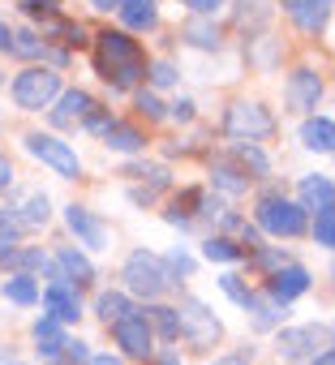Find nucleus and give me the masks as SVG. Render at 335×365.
I'll list each match as a JSON object with an SVG mask.
<instances>
[{
    "label": "nucleus",
    "instance_id": "1",
    "mask_svg": "<svg viewBox=\"0 0 335 365\" xmlns=\"http://www.w3.org/2000/svg\"><path fill=\"white\" fill-rule=\"evenodd\" d=\"M95 69L103 82H112V91H133L146 78V56L125 31H103L95 35Z\"/></svg>",
    "mask_w": 335,
    "mask_h": 365
},
{
    "label": "nucleus",
    "instance_id": "2",
    "mask_svg": "<svg viewBox=\"0 0 335 365\" xmlns=\"http://www.w3.org/2000/svg\"><path fill=\"white\" fill-rule=\"evenodd\" d=\"M120 279H125V292L146 297V301H159L168 288L177 284V275L168 271V262H163L159 254H150V250H133V254L125 258Z\"/></svg>",
    "mask_w": 335,
    "mask_h": 365
},
{
    "label": "nucleus",
    "instance_id": "3",
    "mask_svg": "<svg viewBox=\"0 0 335 365\" xmlns=\"http://www.w3.org/2000/svg\"><path fill=\"white\" fill-rule=\"evenodd\" d=\"M254 220H258V232H271V237H301L309 228L305 207L297 198H284V194H267L254 207Z\"/></svg>",
    "mask_w": 335,
    "mask_h": 365
},
{
    "label": "nucleus",
    "instance_id": "4",
    "mask_svg": "<svg viewBox=\"0 0 335 365\" xmlns=\"http://www.w3.org/2000/svg\"><path fill=\"white\" fill-rule=\"evenodd\" d=\"M61 99V73L48 65H31L14 78V103L22 112H43Z\"/></svg>",
    "mask_w": 335,
    "mask_h": 365
},
{
    "label": "nucleus",
    "instance_id": "5",
    "mask_svg": "<svg viewBox=\"0 0 335 365\" xmlns=\"http://www.w3.org/2000/svg\"><path fill=\"white\" fill-rule=\"evenodd\" d=\"M22 142H26V150H31L39 163H48L56 176H65V180H78V176H82V159H78V150H73L69 142H61L56 133H26Z\"/></svg>",
    "mask_w": 335,
    "mask_h": 365
},
{
    "label": "nucleus",
    "instance_id": "6",
    "mask_svg": "<svg viewBox=\"0 0 335 365\" xmlns=\"http://www.w3.org/2000/svg\"><path fill=\"white\" fill-rule=\"evenodd\" d=\"M224 133L237 138V142H258V138L275 133V116L262 103H232L224 112Z\"/></svg>",
    "mask_w": 335,
    "mask_h": 365
},
{
    "label": "nucleus",
    "instance_id": "7",
    "mask_svg": "<svg viewBox=\"0 0 335 365\" xmlns=\"http://www.w3.org/2000/svg\"><path fill=\"white\" fill-rule=\"evenodd\" d=\"M177 318H181V335H185L194 348H215V344H220V335H224L220 318H215L198 297H185V301H181V309H177Z\"/></svg>",
    "mask_w": 335,
    "mask_h": 365
},
{
    "label": "nucleus",
    "instance_id": "8",
    "mask_svg": "<svg viewBox=\"0 0 335 365\" xmlns=\"http://www.w3.org/2000/svg\"><path fill=\"white\" fill-rule=\"evenodd\" d=\"M112 335H116V344H120V352L125 356H138V361H150L155 356V335H150V322H146V309H129V314H120L116 322H112Z\"/></svg>",
    "mask_w": 335,
    "mask_h": 365
},
{
    "label": "nucleus",
    "instance_id": "9",
    "mask_svg": "<svg viewBox=\"0 0 335 365\" xmlns=\"http://www.w3.org/2000/svg\"><path fill=\"white\" fill-rule=\"evenodd\" d=\"M39 297H43V309H48V318H56L61 327L82 318V297H78V284H69L61 271H52V284H48Z\"/></svg>",
    "mask_w": 335,
    "mask_h": 365
},
{
    "label": "nucleus",
    "instance_id": "10",
    "mask_svg": "<svg viewBox=\"0 0 335 365\" xmlns=\"http://www.w3.org/2000/svg\"><path fill=\"white\" fill-rule=\"evenodd\" d=\"M318 99H322V78L314 73V69H292L288 73V82H284V103H288V112H314L318 108Z\"/></svg>",
    "mask_w": 335,
    "mask_h": 365
},
{
    "label": "nucleus",
    "instance_id": "11",
    "mask_svg": "<svg viewBox=\"0 0 335 365\" xmlns=\"http://www.w3.org/2000/svg\"><path fill=\"white\" fill-rule=\"evenodd\" d=\"M322 335H326V331H322L318 322H309V327H288V331H279V356H284L288 365H297V361H314Z\"/></svg>",
    "mask_w": 335,
    "mask_h": 365
},
{
    "label": "nucleus",
    "instance_id": "12",
    "mask_svg": "<svg viewBox=\"0 0 335 365\" xmlns=\"http://www.w3.org/2000/svg\"><path fill=\"white\" fill-rule=\"evenodd\" d=\"M65 224H69V232L78 237V245H86V250H108V224L91 211V207H65Z\"/></svg>",
    "mask_w": 335,
    "mask_h": 365
},
{
    "label": "nucleus",
    "instance_id": "13",
    "mask_svg": "<svg viewBox=\"0 0 335 365\" xmlns=\"http://www.w3.org/2000/svg\"><path fill=\"white\" fill-rule=\"evenodd\" d=\"M309 292V271L301 267V262H288V267H279L271 279H267V297L275 301V305H288V301H297V297H305Z\"/></svg>",
    "mask_w": 335,
    "mask_h": 365
},
{
    "label": "nucleus",
    "instance_id": "14",
    "mask_svg": "<svg viewBox=\"0 0 335 365\" xmlns=\"http://www.w3.org/2000/svg\"><path fill=\"white\" fill-rule=\"evenodd\" d=\"M297 202H301L305 211H326V207H335V180H331V176H322V172L301 176V185H297Z\"/></svg>",
    "mask_w": 335,
    "mask_h": 365
},
{
    "label": "nucleus",
    "instance_id": "15",
    "mask_svg": "<svg viewBox=\"0 0 335 365\" xmlns=\"http://www.w3.org/2000/svg\"><path fill=\"white\" fill-rule=\"evenodd\" d=\"M99 103L86 95V91H61V108H52V125L56 129H69V125H86V116L95 112Z\"/></svg>",
    "mask_w": 335,
    "mask_h": 365
},
{
    "label": "nucleus",
    "instance_id": "16",
    "mask_svg": "<svg viewBox=\"0 0 335 365\" xmlns=\"http://www.w3.org/2000/svg\"><path fill=\"white\" fill-rule=\"evenodd\" d=\"M284 14H288V18H292L301 31L318 35V31H326L331 5H322V0H284Z\"/></svg>",
    "mask_w": 335,
    "mask_h": 365
},
{
    "label": "nucleus",
    "instance_id": "17",
    "mask_svg": "<svg viewBox=\"0 0 335 365\" xmlns=\"http://www.w3.org/2000/svg\"><path fill=\"white\" fill-rule=\"evenodd\" d=\"M271 0H237V9H232V22L237 31H249V35H262L267 22H271Z\"/></svg>",
    "mask_w": 335,
    "mask_h": 365
},
{
    "label": "nucleus",
    "instance_id": "18",
    "mask_svg": "<svg viewBox=\"0 0 335 365\" xmlns=\"http://www.w3.org/2000/svg\"><path fill=\"white\" fill-rule=\"evenodd\" d=\"M120 22L125 31H155L159 22V0H120Z\"/></svg>",
    "mask_w": 335,
    "mask_h": 365
},
{
    "label": "nucleus",
    "instance_id": "19",
    "mask_svg": "<svg viewBox=\"0 0 335 365\" xmlns=\"http://www.w3.org/2000/svg\"><path fill=\"white\" fill-rule=\"evenodd\" d=\"M301 142H305L309 150H318V155H335V120L309 116V120L301 125Z\"/></svg>",
    "mask_w": 335,
    "mask_h": 365
},
{
    "label": "nucleus",
    "instance_id": "20",
    "mask_svg": "<svg viewBox=\"0 0 335 365\" xmlns=\"http://www.w3.org/2000/svg\"><path fill=\"white\" fill-rule=\"evenodd\" d=\"M35 339H39V356H48V361H56V356L65 352V344H69V335L61 331V322L48 318V314L35 322Z\"/></svg>",
    "mask_w": 335,
    "mask_h": 365
},
{
    "label": "nucleus",
    "instance_id": "21",
    "mask_svg": "<svg viewBox=\"0 0 335 365\" xmlns=\"http://www.w3.org/2000/svg\"><path fill=\"white\" fill-rule=\"evenodd\" d=\"M0 292H5V301H14V305H35V301H39L35 275H22V271H14L5 284H0Z\"/></svg>",
    "mask_w": 335,
    "mask_h": 365
},
{
    "label": "nucleus",
    "instance_id": "22",
    "mask_svg": "<svg viewBox=\"0 0 335 365\" xmlns=\"http://www.w3.org/2000/svg\"><path fill=\"white\" fill-rule=\"evenodd\" d=\"M103 142H108L112 150H120V155H138V150L146 146L142 129H133V125H120V120H112V129L103 133Z\"/></svg>",
    "mask_w": 335,
    "mask_h": 365
},
{
    "label": "nucleus",
    "instance_id": "23",
    "mask_svg": "<svg viewBox=\"0 0 335 365\" xmlns=\"http://www.w3.org/2000/svg\"><path fill=\"white\" fill-rule=\"evenodd\" d=\"M56 262H61V275H65L69 284H73V279H78V284L95 279V267H91V258H86V254H78L73 245H65V250L56 254Z\"/></svg>",
    "mask_w": 335,
    "mask_h": 365
},
{
    "label": "nucleus",
    "instance_id": "24",
    "mask_svg": "<svg viewBox=\"0 0 335 365\" xmlns=\"http://www.w3.org/2000/svg\"><path fill=\"white\" fill-rule=\"evenodd\" d=\"M146 322H150V335L159 331V339H181V318H177V309L172 305H155L150 314H146Z\"/></svg>",
    "mask_w": 335,
    "mask_h": 365
},
{
    "label": "nucleus",
    "instance_id": "25",
    "mask_svg": "<svg viewBox=\"0 0 335 365\" xmlns=\"http://www.w3.org/2000/svg\"><path fill=\"white\" fill-rule=\"evenodd\" d=\"M245 314H254V327H258V331H267V327H275V322L284 318V305H275L267 292H254V297H249V305H245Z\"/></svg>",
    "mask_w": 335,
    "mask_h": 365
},
{
    "label": "nucleus",
    "instance_id": "26",
    "mask_svg": "<svg viewBox=\"0 0 335 365\" xmlns=\"http://www.w3.org/2000/svg\"><path fill=\"white\" fill-rule=\"evenodd\" d=\"M181 39H185V43H194V48H202V52H215V48H220V31H215L207 18H194V22H185Z\"/></svg>",
    "mask_w": 335,
    "mask_h": 365
},
{
    "label": "nucleus",
    "instance_id": "27",
    "mask_svg": "<svg viewBox=\"0 0 335 365\" xmlns=\"http://www.w3.org/2000/svg\"><path fill=\"white\" fill-rule=\"evenodd\" d=\"M129 309H133V305H129V292H120V288H116V292H99V297H95V318H103L108 327H112L120 314H129Z\"/></svg>",
    "mask_w": 335,
    "mask_h": 365
},
{
    "label": "nucleus",
    "instance_id": "28",
    "mask_svg": "<svg viewBox=\"0 0 335 365\" xmlns=\"http://www.w3.org/2000/svg\"><path fill=\"white\" fill-rule=\"evenodd\" d=\"M22 228H43L48 220H52V202H48V194H31L26 202H22Z\"/></svg>",
    "mask_w": 335,
    "mask_h": 365
},
{
    "label": "nucleus",
    "instance_id": "29",
    "mask_svg": "<svg viewBox=\"0 0 335 365\" xmlns=\"http://www.w3.org/2000/svg\"><path fill=\"white\" fill-rule=\"evenodd\" d=\"M202 258H211V262H241L245 250L237 241H228V237H207L202 241Z\"/></svg>",
    "mask_w": 335,
    "mask_h": 365
},
{
    "label": "nucleus",
    "instance_id": "30",
    "mask_svg": "<svg viewBox=\"0 0 335 365\" xmlns=\"http://www.w3.org/2000/svg\"><path fill=\"white\" fill-rule=\"evenodd\" d=\"M215 190H224V194H245L249 190V176L241 172V168H232V163H215Z\"/></svg>",
    "mask_w": 335,
    "mask_h": 365
},
{
    "label": "nucleus",
    "instance_id": "31",
    "mask_svg": "<svg viewBox=\"0 0 335 365\" xmlns=\"http://www.w3.org/2000/svg\"><path fill=\"white\" fill-rule=\"evenodd\" d=\"M9 52L22 56V61H39V56L48 52V39H39L35 31H18V35L9 39Z\"/></svg>",
    "mask_w": 335,
    "mask_h": 365
},
{
    "label": "nucleus",
    "instance_id": "32",
    "mask_svg": "<svg viewBox=\"0 0 335 365\" xmlns=\"http://www.w3.org/2000/svg\"><path fill=\"white\" fill-rule=\"evenodd\" d=\"M237 159H241V172H249L254 168V176H267V155L258 150V142H237Z\"/></svg>",
    "mask_w": 335,
    "mask_h": 365
},
{
    "label": "nucleus",
    "instance_id": "33",
    "mask_svg": "<svg viewBox=\"0 0 335 365\" xmlns=\"http://www.w3.org/2000/svg\"><path fill=\"white\" fill-rule=\"evenodd\" d=\"M133 103H138V112H142L146 120H163V116H168V108H163V99H159L155 91H133Z\"/></svg>",
    "mask_w": 335,
    "mask_h": 365
},
{
    "label": "nucleus",
    "instance_id": "34",
    "mask_svg": "<svg viewBox=\"0 0 335 365\" xmlns=\"http://www.w3.org/2000/svg\"><path fill=\"white\" fill-rule=\"evenodd\" d=\"M314 241L326 245V250H335V207L318 211V220H314Z\"/></svg>",
    "mask_w": 335,
    "mask_h": 365
},
{
    "label": "nucleus",
    "instance_id": "35",
    "mask_svg": "<svg viewBox=\"0 0 335 365\" xmlns=\"http://www.w3.org/2000/svg\"><path fill=\"white\" fill-rule=\"evenodd\" d=\"M22 237V220L14 211H0V250H14Z\"/></svg>",
    "mask_w": 335,
    "mask_h": 365
},
{
    "label": "nucleus",
    "instance_id": "36",
    "mask_svg": "<svg viewBox=\"0 0 335 365\" xmlns=\"http://www.w3.org/2000/svg\"><path fill=\"white\" fill-rule=\"evenodd\" d=\"M220 288H224V292H228V297H232V301H237L241 309H245V305H249V297H254V292H249V288L241 284V275H232V271H228V275L220 279Z\"/></svg>",
    "mask_w": 335,
    "mask_h": 365
},
{
    "label": "nucleus",
    "instance_id": "37",
    "mask_svg": "<svg viewBox=\"0 0 335 365\" xmlns=\"http://www.w3.org/2000/svg\"><path fill=\"white\" fill-rule=\"evenodd\" d=\"M163 262H168V271H172V275H190V271H194V258H190L185 250H172Z\"/></svg>",
    "mask_w": 335,
    "mask_h": 365
},
{
    "label": "nucleus",
    "instance_id": "38",
    "mask_svg": "<svg viewBox=\"0 0 335 365\" xmlns=\"http://www.w3.org/2000/svg\"><path fill=\"white\" fill-rule=\"evenodd\" d=\"M150 82H155V86H172V82H177V69L168 65V61H155V65H150Z\"/></svg>",
    "mask_w": 335,
    "mask_h": 365
},
{
    "label": "nucleus",
    "instance_id": "39",
    "mask_svg": "<svg viewBox=\"0 0 335 365\" xmlns=\"http://www.w3.org/2000/svg\"><path fill=\"white\" fill-rule=\"evenodd\" d=\"M65 356H69L73 365H86V361H91V344H86V339H69V344H65Z\"/></svg>",
    "mask_w": 335,
    "mask_h": 365
},
{
    "label": "nucleus",
    "instance_id": "40",
    "mask_svg": "<svg viewBox=\"0 0 335 365\" xmlns=\"http://www.w3.org/2000/svg\"><path fill=\"white\" fill-rule=\"evenodd\" d=\"M181 5H185V9H190L194 18H211V14H215V9L224 5V0H181Z\"/></svg>",
    "mask_w": 335,
    "mask_h": 365
},
{
    "label": "nucleus",
    "instance_id": "41",
    "mask_svg": "<svg viewBox=\"0 0 335 365\" xmlns=\"http://www.w3.org/2000/svg\"><path fill=\"white\" fill-rule=\"evenodd\" d=\"M168 108H172V112H168L172 120H194V99H177V103H168Z\"/></svg>",
    "mask_w": 335,
    "mask_h": 365
},
{
    "label": "nucleus",
    "instance_id": "42",
    "mask_svg": "<svg viewBox=\"0 0 335 365\" xmlns=\"http://www.w3.org/2000/svg\"><path fill=\"white\" fill-rule=\"evenodd\" d=\"M9 185H14V163L0 155V190H9Z\"/></svg>",
    "mask_w": 335,
    "mask_h": 365
},
{
    "label": "nucleus",
    "instance_id": "43",
    "mask_svg": "<svg viewBox=\"0 0 335 365\" xmlns=\"http://www.w3.org/2000/svg\"><path fill=\"white\" fill-rule=\"evenodd\" d=\"M86 365H125V361H120L116 352H99V356H91Z\"/></svg>",
    "mask_w": 335,
    "mask_h": 365
},
{
    "label": "nucleus",
    "instance_id": "44",
    "mask_svg": "<svg viewBox=\"0 0 335 365\" xmlns=\"http://www.w3.org/2000/svg\"><path fill=\"white\" fill-rule=\"evenodd\" d=\"M211 365H249V361H245V356H241V352H232V356H215V361H211Z\"/></svg>",
    "mask_w": 335,
    "mask_h": 365
},
{
    "label": "nucleus",
    "instance_id": "45",
    "mask_svg": "<svg viewBox=\"0 0 335 365\" xmlns=\"http://www.w3.org/2000/svg\"><path fill=\"white\" fill-rule=\"evenodd\" d=\"M309 365H335V348H326V352H318Z\"/></svg>",
    "mask_w": 335,
    "mask_h": 365
},
{
    "label": "nucleus",
    "instance_id": "46",
    "mask_svg": "<svg viewBox=\"0 0 335 365\" xmlns=\"http://www.w3.org/2000/svg\"><path fill=\"white\" fill-rule=\"evenodd\" d=\"M91 5H95L99 14H108V9H120V0H91Z\"/></svg>",
    "mask_w": 335,
    "mask_h": 365
},
{
    "label": "nucleus",
    "instance_id": "47",
    "mask_svg": "<svg viewBox=\"0 0 335 365\" xmlns=\"http://www.w3.org/2000/svg\"><path fill=\"white\" fill-rule=\"evenodd\" d=\"M9 39H14V31H5V22H0V52H9Z\"/></svg>",
    "mask_w": 335,
    "mask_h": 365
},
{
    "label": "nucleus",
    "instance_id": "48",
    "mask_svg": "<svg viewBox=\"0 0 335 365\" xmlns=\"http://www.w3.org/2000/svg\"><path fill=\"white\" fill-rule=\"evenodd\" d=\"M159 365H181V361H177L172 352H163V356H159Z\"/></svg>",
    "mask_w": 335,
    "mask_h": 365
},
{
    "label": "nucleus",
    "instance_id": "49",
    "mask_svg": "<svg viewBox=\"0 0 335 365\" xmlns=\"http://www.w3.org/2000/svg\"><path fill=\"white\" fill-rule=\"evenodd\" d=\"M0 365H18V361H0Z\"/></svg>",
    "mask_w": 335,
    "mask_h": 365
},
{
    "label": "nucleus",
    "instance_id": "50",
    "mask_svg": "<svg viewBox=\"0 0 335 365\" xmlns=\"http://www.w3.org/2000/svg\"><path fill=\"white\" fill-rule=\"evenodd\" d=\"M322 5H331V0H322Z\"/></svg>",
    "mask_w": 335,
    "mask_h": 365
},
{
    "label": "nucleus",
    "instance_id": "51",
    "mask_svg": "<svg viewBox=\"0 0 335 365\" xmlns=\"http://www.w3.org/2000/svg\"><path fill=\"white\" fill-rule=\"evenodd\" d=\"M331 335H335V327H331Z\"/></svg>",
    "mask_w": 335,
    "mask_h": 365
}]
</instances>
